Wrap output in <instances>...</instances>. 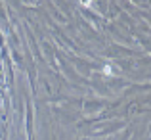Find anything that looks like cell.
I'll list each match as a JSON object with an SVG mask.
<instances>
[{"instance_id": "6da1fadb", "label": "cell", "mask_w": 151, "mask_h": 140, "mask_svg": "<svg viewBox=\"0 0 151 140\" xmlns=\"http://www.w3.org/2000/svg\"><path fill=\"white\" fill-rule=\"evenodd\" d=\"M111 71H113V69H111V65H105V67H103V73H105V75H111Z\"/></svg>"}, {"instance_id": "7a4b0ae2", "label": "cell", "mask_w": 151, "mask_h": 140, "mask_svg": "<svg viewBox=\"0 0 151 140\" xmlns=\"http://www.w3.org/2000/svg\"><path fill=\"white\" fill-rule=\"evenodd\" d=\"M4 106V102H2V98H0V107H2Z\"/></svg>"}]
</instances>
